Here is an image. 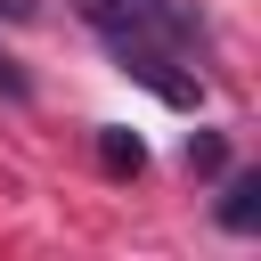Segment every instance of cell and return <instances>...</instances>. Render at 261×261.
Listing matches in <instances>:
<instances>
[{"instance_id":"6da1fadb","label":"cell","mask_w":261,"mask_h":261,"mask_svg":"<svg viewBox=\"0 0 261 261\" xmlns=\"http://www.w3.org/2000/svg\"><path fill=\"white\" fill-rule=\"evenodd\" d=\"M106 41H155V49H188L196 41V16L179 0H73Z\"/></svg>"},{"instance_id":"7a4b0ae2","label":"cell","mask_w":261,"mask_h":261,"mask_svg":"<svg viewBox=\"0 0 261 261\" xmlns=\"http://www.w3.org/2000/svg\"><path fill=\"white\" fill-rule=\"evenodd\" d=\"M114 57H122V73H130V82H147L163 106H196V98H204V82H196V73H179V57H171V49H155V41H114Z\"/></svg>"},{"instance_id":"3957f363","label":"cell","mask_w":261,"mask_h":261,"mask_svg":"<svg viewBox=\"0 0 261 261\" xmlns=\"http://www.w3.org/2000/svg\"><path fill=\"white\" fill-rule=\"evenodd\" d=\"M212 212H220V228H228V237H253V228H261V171H237V179L220 188V204H212Z\"/></svg>"},{"instance_id":"277c9868","label":"cell","mask_w":261,"mask_h":261,"mask_svg":"<svg viewBox=\"0 0 261 261\" xmlns=\"http://www.w3.org/2000/svg\"><path fill=\"white\" fill-rule=\"evenodd\" d=\"M98 163H106L114 179H139V171H147V147H139V130H122V122H98Z\"/></svg>"},{"instance_id":"5b68a950","label":"cell","mask_w":261,"mask_h":261,"mask_svg":"<svg viewBox=\"0 0 261 261\" xmlns=\"http://www.w3.org/2000/svg\"><path fill=\"white\" fill-rule=\"evenodd\" d=\"M188 171H196V179H220V171H228V139H220V130H188Z\"/></svg>"},{"instance_id":"8992f818","label":"cell","mask_w":261,"mask_h":261,"mask_svg":"<svg viewBox=\"0 0 261 261\" xmlns=\"http://www.w3.org/2000/svg\"><path fill=\"white\" fill-rule=\"evenodd\" d=\"M0 98H8V106H24V98H33V73H24L16 57H0Z\"/></svg>"},{"instance_id":"52a82bcc","label":"cell","mask_w":261,"mask_h":261,"mask_svg":"<svg viewBox=\"0 0 261 261\" xmlns=\"http://www.w3.org/2000/svg\"><path fill=\"white\" fill-rule=\"evenodd\" d=\"M0 16H33V0H0Z\"/></svg>"}]
</instances>
